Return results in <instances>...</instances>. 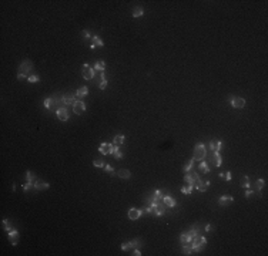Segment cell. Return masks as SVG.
Masks as SVG:
<instances>
[{
	"mask_svg": "<svg viewBox=\"0 0 268 256\" xmlns=\"http://www.w3.org/2000/svg\"><path fill=\"white\" fill-rule=\"evenodd\" d=\"M34 65L30 60H24L21 61L20 65H19V74H17V78L19 80H27L29 77L31 75V71H33Z\"/></svg>",
	"mask_w": 268,
	"mask_h": 256,
	"instance_id": "6da1fadb",
	"label": "cell"
},
{
	"mask_svg": "<svg viewBox=\"0 0 268 256\" xmlns=\"http://www.w3.org/2000/svg\"><path fill=\"white\" fill-rule=\"evenodd\" d=\"M207 245V239L204 238V236H198V235H195L193 240H191V247H193V250H194V253H198V252H201L204 247Z\"/></svg>",
	"mask_w": 268,
	"mask_h": 256,
	"instance_id": "7a4b0ae2",
	"label": "cell"
},
{
	"mask_svg": "<svg viewBox=\"0 0 268 256\" xmlns=\"http://www.w3.org/2000/svg\"><path fill=\"white\" fill-rule=\"evenodd\" d=\"M194 161H203V159H207V148L203 142L197 144L194 148V156H193Z\"/></svg>",
	"mask_w": 268,
	"mask_h": 256,
	"instance_id": "3957f363",
	"label": "cell"
},
{
	"mask_svg": "<svg viewBox=\"0 0 268 256\" xmlns=\"http://www.w3.org/2000/svg\"><path fill=\"white\" fill-rule=\"evenodd\" d=\"M81 74H83L84 80H91V78H94V75H96V70H94V67H91V65L84 64Z\"/></svg>",
	"mask_w": 268,
	"mask_h": 256,
	"instance_id": "277c9868",
	"label": "cell"
},
{
	"mask_svg": "<svg viewBox=\"0 0 268 256\" xmlns=\"http://www.w3.org/2000/svg\"><path fill=\"white\" fill-rule=\"evenodd\" d=\"M210 152H211V154H210V156H208V161L213 162L214 166H221L222 158H221V155H220V152H213V151H210Z\"/></svg>",
	"mask_w": 268,
	"mask_h": 256,
	"instance_id": "5b68a950",
	"label": "cell"
},
{
	"mask_svg": "<svg viewBox=\"0 0 268 256\" xmlns=\"http://www.w3.org/2000/svg\"><path fill=\"white\" fill-rule=\"evenodd\" d=\"M84 111H86V104L81 100H77L73 104V112L77 114V115H80V114H83Z\"/></svg>",
	"mask_w": 268,
	"mask_h": 256,
	"instance_id": "8992f818",
	"label": "cell"
},
{
	"mask_svg": "<svg viewBox=\"0 0 268 256\" xmlns=\"http://www.w3.org/2000/svg\"><path fill=\"white\" fill-rule=\"evenodd\" d=\"M230 102H231V105L234 107V108H242V107L245 105V100H244V98H241V97H234V95L230 97Z\"/></svg>",
	"mask_w": 268,
	"mask_h": 256,
	"instance_id": "52a82bcc",
	"label": "cell"
},
{
	"mask_svg": "<svg viewBox=\"0 0 268 256\" xmlns=\"http://www.w3.org/2000/svg\"><path fill=\"white\" fill-rule=\"evenodd\" d=\"M200 179V175L198 174H195V172H191V174H185V176H184V181L188 185H195V182Z\"/></svg>",
	"mask_w": 268,
	"mask_h": 256,
	"instance_id": "ba28073f",
	"label": "cell"
},
{
	"mask_svg": "<svg viewBox=\"0 0 268 256\" xmlns=\"http://www.w3.org/2000/svg\"><path fill=\"white\" fill-rule=\"evenodd\" d=\"M166 212H167V205L164 203V202H158L153 215H156V216H163Z\"/></svg>",
	"mask_w": 268,
	"mask_h": 256,
	"instance_id": "9c48e42d",
	"label": "cell"
},
{
	"mask_svg": "<svg viewBox=\"0 0 268 256\" xmlns=\"http://www.w3.org/2000/svg\"><path fill=\"white\" fill-rule=\"evenodd\" d=\"M143 213H144V209H136V208H131V209L129 210V218L131 220H136V219H139Z\"/></svg>",
	"mask_w": 268,
	"mask_h": 256,
	"instance_id": "30bf717a",
	"label": "cell"
},
{
	"mask_svg": "<svg viewBox=\"0 0 268 256\" xmlns=\"http://www.w3.org/2000/svg\"><path fill=\"white\" fill-rule=\"evenodd\" d=\"M222 148V142L220 139H213V141H210V151H213V152H220Z\"/></svg>",
	"mask_w": 268,
	"mask_h": 256,
	"instance_id": "8fae6325",
	"label": "cell"
},
{
	"mask_svg": "<svg viewBox=\"0 0 268 256\" xmlns=\"http://www.w3.org/2000/svg\"><path fill=\"white\" fill-rule=\"evenodd\" d=\"M232 203V196H230V195H222V196H220V199H218V205L220 206H230Z\"/></svg>",
	"mask_w": 268,
	"mask_h": 256,
	"instance_id": "7c38bea8",
	"label": "cell"
},
{
	"mask_svg": "<svg viewBox=\"0 0 268 256\" xmlns=\"http://www.w3.org/2000/svg\"><path fill=\"white\" fill-rule=\"evenodd\" d=\"M208 186H210V181H201V179H198L197 182H195L194 188L195 189H198L200 192H205L207 189H208Z\"/></svg>",
	"mask_w": 268,
	"mask_h": 256,
	"instance_id": "4fadbf2b",
	"label": "cell"
},
{
	"mask_svg": "<svg viewBox=\"0 0 268 256\" xmlns=\"http://www.w3.org/2000/svg\"><path fill=\"white\" fill-rule=\"evenodd\" d=\"M56 112H57V117H59V119H60V121H67V119H69V111H67V108H66V107L59 108V110L56 111Z\"/></svg>",
	"mask_w": 268,
	"mask_h": 256,
	"instance_id": "5bb4252c",
	"label": "cell"
},
{
	"mask_svg": "<svg viewBox=\"0 0 268 256\" xmlns=\"http://www.w3.org/2000/svg\"><path fill=\"white\" fill-rule=\"evenodd\" d=\"M111 148H113L111 144H109V142H103V144H100V146H99V151L101 152L103 155H107V154H111Z\"/></svg>",
	"mask_w": 268,
	"mask_h": 256,
	"instance_id": "9a60e30c",
	"label": "cell"
},
{
	"mask_svg": "<svg viewBox=\"0 0 268 256\" xmlns=\"http://www.w3.org/2000/svg\"><path fill=\"white\" fill-rule=\"evenodd\" d=\"M163 202L166 203L168 208H174L177 205V202H176V199L170 195V193H167V195H164V198H163Z\"/></svg>",
	"mask_w": 268,
	"mask_h": 256,
	"instance_id": "2e32d148",
	"label": "cell"
},
{
	"mask_svg": "<svg viewBox=\"0 0 268 256\" xmlns=\"http://www.w3.org/2000/svg\"><path fill=\"white\" fill-rule=\"evenodd\" d=\"M7 236H9L11 245H17V243H19V232L16 230V229H13L11 232H9V233H7Z\"/></svg>",
	"mask_w": 268,
	"mask_h": 256,
	"instance_id": "e0dca14e",
	"label": "cell"
},
{
	"mask_svg": "<svg viewBox=\"0 0 268 256\" xmlns=\"http://www.w3.org/2000/svg\"><path fill=\"white\" fill-rule=\"evenodd\" d=\"M193 235L190 233V230L188 232H185V233H183L181 236H180V240H181V243L183 245H185V243H191V240H193Z\"/></svg>",
	"mask_w": 268,
	"mask_h": 256,
	"instance_id": "ac0fdd59",
	"label": "cell"
},
{
	"mask_svg": "<svg viewBox=\"0 0 268 256\" xmlns=\"http://www.w3.org/2000/svg\"><path fill=\"white\" fill-rule=\"evenodd\" d=\"M104 46V43H103V40L100 38L99 36H94L91 37V46L90 48H96V47H103Z\"/></svg>",
	"mask_w": 268,
	"mask_h": 256,
	"instance_id": "d6986e66",
	"label": "cell"
},
{
	"mask_svg": "<svg viewBox=\"0 0 268 256\" xmlns=\"http://www.w3.org/2000/svg\"><path fill=\"white\" fill-rule=\"evenodd\" d=\"M49 186H50V185H49L47 182H41V181H39V179L34 182V189H36V191H46Z\"/></svg>",
	"mask_w": 268,
	"mask_h": 256,
	"instance_id": "ffe728a7",
	"label": "cell"
},
{
	"mask_svg": "<svg viewBox=\"0 0 268 256\" xmlns=\"http://www.w3.org/2000/svg\"><path fill=\"white\" fill-rule=\"evenodd\" d=\"M74 102H76V94H71V92L64 94V104L66 105H70V104H74Z\"/></svg>",
	"mask_w": 268,
	"mask_h": 256,
	"instance_id": "44dd1931",
	"label": "cell"
},
{
	"mask_svg": "<svg viewBox=\"0 0 268 256\" xmlns=\"http://www.w3.org/2000/svg\"><path fill=\"white\" fill-rule=\"evenodd\" d=\"M87 94H89V88L83 85V87H80V88L77 90V92H76V97H77V98H84Z\"/></svg>",
	"mask_w": 268,
	"mask_h": 256,
	"instance_id": "7402d4cb",
	"label": "cell"
},
{
	"mask_svg": "<svg viewBox=\"0 0 268 256\" xmlns=\"http://www.w3.org/2000/svg\"><path fill=\"white\" fill-rule=\"evenodd\" d=\"M111 154L114 155L116 159H121V158H123V152L119 149V145H113V148H111Z\"/></svg>",
	"mask_w": 268,
	"mask_h": 256,
	"instance_id": "603a6c76",
	"label": "cell"
},
{
	"mask_svg": "<svg viewBox=\"0 0 268 256\" xmlns=\"http://www.w3.org/2000/svg\"><path fill=\"white\" fill-rule=\"evenodd\" d=\"M183 253L184 255H194V250L191 247V243H185L183 245Z\"/></svg>",
	"mask_w": 268,
	"mask_h": 256,
	"instance_id": "cb8c5ba5",
	"label": "cell"
},
{
	"mask_svg": "<svg viewBox=\"0 0 268 256\" xmlns=\"http://www.w3.org/2000/svg\"><path fill=\"white\" fill-rule=\"evenodd\" d=\"M104 68H106V64L103 60H97L96 64H94V70L96 71H104Z\"/></svg>",
	"mask_w": 268,
	"mask_h": 256,
	"instance_id": "d4e9b609",
	"label": "cell"
},
{
	"mask_svg": "<svg viewBox=\"0 0 268 256\" xmlns=\"http://www.w3.org/2000/svg\"><path fill=\"white\" fill-rule=\"evenodd\" d=\"M200 169L203 171L204 174H208L210 171H211V168L207 165V161L205 159H203V161H200Z\"/></svg>",
	"mask_w": 268,
	"mask_h": 256,
	"instance_id": "484cf974",
	"label": "cell"
},
{
	"mask_svg": "<svg viewBox=\"0 0 268 256\" xmlns=\"http://www.w3.org/2000/svg\"><path fill=\"white\" fill-rule=\"evenodd\" d=\"M117 175L120 176L121 179H129L130 176H131V174H130L129 169H120V171L117 172Z\"/></svg>",
	"mask_w": 268,
	"mask_h": 256,
	"instance_id": "4316f807",
	"label": "cell"
},
{
	"mask_svg": "<svg viewBox=\"0 0 268 256\" xmlns=\"http://www.w3.org/2000/svg\"><path fill=\"white\" fill-rule=\"evenodd\" d=\"M143 14H144V9H143V7L137 6V7L133 9V17H141Z\"/></svg>",
	"mask_w": 268,
	"mask_h": 256,
	"instance_id": "83f0119b",
	"label": "cell"
},
{
	"mask_svg": "<svg viewBox=\"0 0 268 256\" xmlns=\"http://www.w3.org/2000/svg\"><path fill=\"white\" fill-rule=\"evenodd\" d=\"M241 186H242V188H245V189L251 186L250 178H248V176H242V178H241Z\"/></svg>",
	"mask_w": 268,
	"mask_h": 256,
	"instance_id": "f1b7e54d",
	"label": "cell"
},
{
	"mask_svg": "<svg viewBox=\"0 0 268 256\" xmlns=\"http://www.w3.org/2000/svg\"><path fill=\"white\" fill-rule=\"evenodd\" d=\"M124 135H116L114 139H113V142H114V145H121V144H124Z\"/></svg>",
	"mask_w": 268,
	"mask_h": 256,
	"instance_id": "f546056e",
	"label": "cell"
},
{
	"mask_svg": "<svg viewBox=\"0 0 268 256\" xmlns=\"http://www.w3.org/2000/svg\"><path fill=\"white\" fill-rule=\"evenodd\" d=\"M26 178H27V182H33V183H34L37 181L36 175L33 174L31 171H27V172H26Z\"/></svg>",
	"mask_w": 268,
	"mask_h": 256,
	"instance_id": "4dcf8cb0",
	"label": "cell"
},
{
	"mask_svg": "<svg viewBox=\"0 0 268 256\" xmlns=\"http://www.w3.org/2000/svg\"><path fill=\"white\" fill-rule=\"evenodd\" d=\"M193 168H194V159H190V161L184 165V171L185 172H190Z\"/></svg>",
	"mask_w": 268,
	"mask_h": 256,
	"instance_id": "1f68e13d",
	"label": "cell"
},
{
	"mask_svg": "<svg viewBox=\"0 0 268 256\" xmlns=\"http://www.w3.org/2000/svg\"><path fill=\"white\" fill-rule=\"evenodd\" d=\"M53 105H54V102H53V98H51V97L44 100V107H46L47 110H51V108H53Z\"/></svg>",
	"mask_w": 268,
	"mask_h": 256,
	"instance_id": "d6a6232c",
	"label": "cell"
},
{
	"mask_svg": "<svg viewBox=\"0 0 268 256\" xmlns=\"http://www.w3.org/2000/svg\"><path fill=\"white\" fill-rule=\"evenodd\" d=\"M193 189H194V185H188V183H187L185 186L181 188V192H183V193H191Z\"/></svg>",
	"mask_w": 268,
	"mask_h": 256,
	"instance_id": "836d02e7",
	"label": "cell"
},
{
	"mask_svg": "<svg viewBox=\"0 0 268 256\" xmlns=\"http://www.w3.org/2000/svg\"><path fill=\"white\" fill-rule=\"evenodd\" d=\"M33 188H34V183L33 182H26L24 185H23V191L26 192V193H27L30 189H33Z\"/></svg>",
	"mask_w": 268,
	"mask_h": 256,
	"instance_id": "e575fe53",
	"label": "cell"
},
{
	"mask_svg": "<svg viewBox=\"0 0 268 256\" xmlns=\"http://www.w3.org/2000/svg\"><path fill=\"white\" fill-rule=\"evenodd\" d=\"M264 185H265V181H264V179H257V182H255L257 191H261V189L264 188Z\"/></svg>",
	"mask_w": 268,
	"mask_h": 256,
	"instance_id": "d590c367",
	"label": "cell"
},
{
	"mask_svg": "<svg viewBox=\"0 0 268 256\" xmlns=\"http://www.w3.org/2000/svg\"><path fill=\"white\" fill-rule=\"evenodd\" d=\"M93 165L96 166V168H104V161H101V159H94L93 161Z\"/></svg>",
	"mask_w": 268,
	"mask_h": 256,
	"instance_id": "8d00e7d4",
	"label": "cell"
},
{
	"mask_svg": "<svg viewBox=\"0 0 268 256\" xmlns=\"http://www.w3.org/2000/svg\"><path fill=\"white\" fill-rule=\"evenodd\" d=\"M104 169H106V171H107V172H109V174H110L111 176L117 175V174H116V171H114V168H113L111 165H104Z\"/></svg>",
	"mask_w": 268,
	"mask_h": 256,
	"instance_id": "74e56055",
	"label": "cell"
},
{
	"mask_svg": "<svg viewBox=\"0 0 268 256\" xmlns=\"http://www.w3.org/2000/svg\"><path fill=\"white\" fill-rule=\"evenodd\" d=\"M27 81L29 82H39V81H40V77H39V75H34V74H31V75L27 78Z\"/></svg>",
	"mask_w": 268,
	"mask_h": 256,
	"instance_id": "f35d334b",
	"label": "cell"
},
{
	"mask_svg": "<svg viewBox=\"0 0 268 256\" xmlns=\"http://www.w3.org/2000/svg\"><path fill=\"white\" fill-rule=\"evenodd\" d=\"M130 243H131V249H136V247H139L141 243H140V239H134V240H130Z\"/></svg>",
	"mask_w": 268,
	"mask_h": 256,
	"instance_id": "ab89813d",
	"label": "cell"
},
{
	"mask_svg": "<svg viewBox=\"0 0 268 256\" xmlns=\"http://www.w3.org/2000/svg\"><path fill=\"white\" fill-rule=\"evenodd\" d=\"M190 233H191V235H193V236H195V235H197V233H198V225H194V226H193V228L190 229Z\"/></svg>",
	"mask_w": 268,
	"mask_h": 256,
	"instance_id": "60d3db41",
	"label": "cell"
},
{
	"mask_svg": "<svg viewBox=\"0 0 268 256\" xmlns=\"http://www.w3.org/2000/svg\"><path fill=\"white\" fill-rule=\"evenodd\" d=\"M130 249H131V243L130 242H126V243L121 245V250H130Z\"/></svg>",
	"mask_w": 268,
	"mask_h": 256,
	"instance_id": "b9f144b4",
	"label": "cell"
},
{
	"mask_svg": "<svg viewBox=\"0 0 268 256\" xmlns=\"http://www.w3.org/2000/svg\"><path fill=\"white\" fill-rule=\"evenodd\" d=\"M252 195H254V191L250 189V188H247V191H245V198H251Z\"/></svg>",
	"mask_w": 268,
	"mask_h": 256,
	"instance_id": "7bdbcfd3",
	"label": "cell"
},
{
	"mask_svg": "<svg viewBox=\"0 0 268 256\" xmlns=\"http://www.w3.org/2000/svg\"><path fill=\"white\" fill-rule=\"evenodd\" d=\"M99 87H100V90H106V87H107V80H103V81L99 84Z\"/></svg>",
	"mask_w": 268,
	"mask_h": 256,
	"instance_id": "ee69618b",
	"label": "cell"
},
{
	"mask_svg": "<svg viewBox=\"0 0 268 256\" xmlns=\"http://www.w3.org/2000/svg\"><path fill=\"white\" fill-rule=\"evenodd\" d=\"M81 36H83V38H90V31H87V30H83L81 31Z\"/></svg>",
	"mask_w": 268,
	"mask_h": 256,
	"instance_id": "f6af8a7d",
	"label": "cell"
},
{
	"mask_svg": "<svg viewBox=\"0 0 268 256\" xmlns=\"http://www.w3.org/2000/svg\"><path fill=\"white\" fill-rule=\"evenodd\" d=\"M224 178L227 179V181H231V172L230 171H227V172H224Z\"/></svg>",
	"mask_w": 268,
	"mask_h": 256,
	"instance_id": "bcb514c9",
	"label": "cell"
},
{
	"mask_svg": "<svg viewBox=\"0 0 268 256\" xmlns=\"http://www.w3.org/2000/svg\"><path fill=\"white\" fill-rule=\"evenodd\" d=\"M213 229H214V226L211 225V223H208V225H205V230L207 232H213Z\"/></svg>",
	"mask_w": 268,
	"mask_h": 256,
	"instance_id": "7dc6e473",
	"label": "cell"
},
{
	"mask_svg": "<svg viewBox=\"0 0 268 256\" xmlns=\"http://www.w3.org/2000/svg\"><path fill=\"white\" fill-rule=\"evenodd\" d=\"M131 255H134V256H140V255H141V252H140L139 249H137V247H136V249H134V250H133V253H131Z\"/></svg>",
	"mask_w": 268,
	"mask_h": 256,
	"instance_id": "c3c4849f",
	"label": "cell"
}]
</instances>
